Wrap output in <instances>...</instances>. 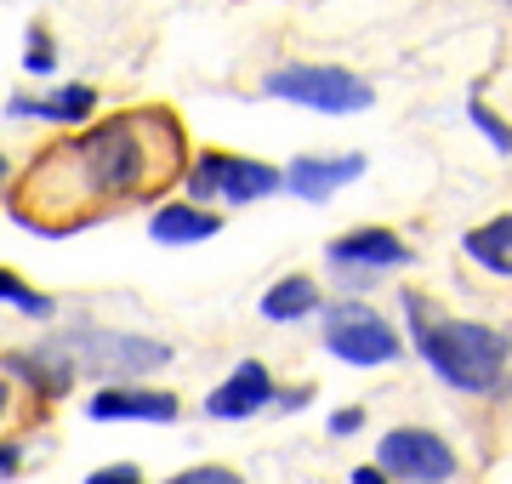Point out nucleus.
Listing matches in <instances>:
<instances>
[{"mask_svg": "<svg viewBox=\"0 0 512 484\" xmlns=\"http://www.w3.org/2000/svg\"><path fill=\"white\" fill-rule=\"evenodd\" d=\"M319 325H325V354H336L342 365L382 371V365L404 359V336L365 302H325Z\"/></svg>", "mask_w": 512, "mask_h": 484, "instance_id": "nucleus-5", "label": "nucleus"}, {"mask_svg": "<svg viewBox=\"0 0 512 484\" xmlns=\"http://www.w3.org/2000/svg\"><path fill=\"white\" fill-rule=\"evenodd\" d=\"M262 92L313 114H365L376 103V86L342 63H279L262 75Z\"/></svg>", "mask_w": 512, "mask_h": 484, "instance_id": "nucleus-4", "label": "nucleus"}, {"mask_svg": "<svg viewBox=\"0 0 512 484\" xmlns=\"http://www.w3.org/2000/svg\"><path fill=\"white\" fill-rule=\"evenodd\" d=\"M348 484H393V479H387L382 467L370 462V467H353V473H348Z\"/></svg>", "mask_w": 512, "mask_h": 484, "instance_id": "nucleus-23", "label": "nucleus"}, {"mask_svg": "<svg viewBox=\"0 0 512 484\" xmlns=\"http://www.w3.org/2000/svg\"><path fill=\"white\" fill-rule=\"evenodd\" d=\"M52 348H63L74 359V371H92L109 388L143 382V376L171 365V342L137 336V331H109V325H69V331L52 336Z\"/></svg>", "mask_w": 512, "mask_h": 484, "instance_id": "nucleus-3", "label": "nucleus"}, {"mask_svg": "<svg viewBox=\"0 0 512 484\" xmlns=\"http://www.w3.org/2000/svg\"><path fill=\"white\" fill-rule=\"evenodd\" d=\"M376 467L393 484H450L461 473L456 445L433 428H387L376 445Z\"/></svg>", "mask_w": 512, "mask_h": 484, "instance_id": "nucleus-7", "label": "nucleus"}, {"mask_svg": "<svg viewBox=\"0 0 512 484\" xmlns=\"http://www.w3.org/2000/svg\"><path fill=\"white\" fill-rule=\"evenodd\" d=\"M359 428H365V405H342L330 416V439H353Z\"/></svg>", "mask_w": 512, "mask_h": 484, "instance_id": "nucleus-22", "label": "nucleus"}, {"mask_svg": "<svg viewBox=\"0 0 512 484\" xmlns=\"http://www.w3.org/2000/svg\"><path fill=\"white\" fill-rule=\"evenodd\" d=\"M6 171H12V166H6V154H0V188H6Z\"/></svg>", "mask_w": 512, "mask_h": 484, "instance_id": "nucleus-27", "label": "nucleus"}, {"mask_svg": "<svg viewBox=\"0 0 512 484\" xmlns=\"http://www.w3.org/2000/svg\"><path fill=\"white\" fill-rule=\"evenodd\" d=\"M0 302H6V308H18V314H29V319H52L57 314V302L40 297L35 285H23L18 274H0Z\"/></svg>", "mask_w": 512, "mask_h": 484, "instance_id": "nucleus-17", "label": "nucleus"}, {"mask_svg": "<svg viewBox=\"0 0 512 484\" xmlns=\"http://www.w3.org/2000/svg\"><path fill=\"white\" fill-rule=\"evenodd\" d=\"M188 188V205H205V200H228V205H256L285 188V171H274L268 160H251V154H200L194 171L183 177Z\"/></svg>", "mask_w": 512, "mask_h": 484, "instance_id": "nucleus-6", "label": "nucleus"}, {"mask_svg": "<svg viewBox=\"0 0 512 484\" xmlns=\"http://www.w3.org/2000/svg\"><path fill=\"white\" fill-rule=\"evenodd\" d=\"M467 120L478 126V137H484V143H490L495 154H512V126H507V120H501V114H495L478 92L467 97Z\"/></svg>", "mask_w": 512, "mask_h": 484, "instance_id": "nucleus-18", "label": "nucleus"}, {"mask_svg": "<svg viewBox=\"0 0 512 484\" xmlns=\"http://www.w3.org/2000/svg\"><path fill=\"white\" fill-rule=\"evenodd\" d=\"M0 371L23 376L40 399H63V393L74 388V376H80V371H74V359L63 354V348H18V354L0 359Z\"/></svg>", "mask_w": 512, "mask_h": 484, "instance_id": "nucleus-12", "label": "nucleus"}, {"mask_svg": "<svg viewBox=\"0 0 512 484\" xmlns=\"http://www.w3.org/2000/svg\"><path fill=\"white\" fill-rule=\"evenodd\" d=\"M370 171L365 154H296L291 166H285V188H291L296 200H308V205H325L336 188H348L359 183Z\"/></svg>", "mask_w": 512, "mask_h": 484, "instance_id": "nucleus-10", "label": "nucleus"}, {"mask_svg": "<svg viewBox=\"0 0 512 484\" xmlns=\"http://www.w3.org/2000/svg\"><path fill=\"white\" fill-rule=\"evenodd\" d=\"M256 308H262V319H274V325H296V319H308V314H325V291H319L313 274H285V280H274L262 291Z\"/></svg>", "mask_w": 512, "mask_h": 484, "instance_id": "nucleus-13", "label": "nucleus"}, {"mask_svg": "<svg viewBox=\"0 0 512 484\" xmlns=\"http://www.w3.org/2000/svg\"><path fill=\"white\" fill-rule=\"evenodd\" d=\"M177 393L165 388H143V382H126V388H97L86 399V416L92 422H177Z\"/></svg>", "mask_w": 512, "mask_h": 484, "instance_id": "nucleus-11", "label": "nucleus"}, {"mask_svg": "<svg viewBox=\"0 0 512 484\" xmlns=\"http://www.w3.org/2000/svg\"><path fill=\"white\" fill-rule=\"evenodd\" d=\"M404 319H410V342L427 359V371L439 376L450 393L467 399H490L507 388V365H512V342L495 325L478 319H456V314H433L427 297H404Z\"/></svg>", "mask_w": 512, "mask_h": 484, "instance_id": "nucleus-2", "label": "nucleus"}, {"mask_svg": "<svg viewBox=\"0 0 512 484\" xmlns=\"http://www.w3.org/2000/svg\"><path fill=\"white\" fill-rule=\"evenodd\" d=\"M6 410H12V388H6V376H0V422H6Z\"/></svg>", "mask_w": 512, "mask_h": 484, "instance_id": "nucleus-26", "label": "nucleus"}, {"mask_svg": "<svg viewBox=\"0 0 512 484\" xmlns=\"http://www.w3.org/2000/svg\"><path fill=\"white\" fill-rule=\"evenodd\" d=\"M18 467H23V450L18 445H0V479H12Z\"/></svg>", "mask_w": 512, "mask_h": 484, "instance_id": "nucleus-24", "label": "nucleus"}, {"mask_svg": "<svg viewBox=\"0 0 512 484\" xmlns=\"http://www.w3.org/2000/svg\"><path fill=\"white\" fill-rule=\"evenodd\" d=\"M461 245H467V257H473L484 274H512V211H501V217H490L484 228H473Z\"/></svg>", "mask_w": 512, "mask_h": 484, "instance_id": "nucleus-16", "label": "nucleus"}, {"mask_svg": "<svg viewBox=\"0 0 512 484\" xmlns=\"http://www.w3.org/2000/svg\"><path fill=\"white\" fill-rule=\"evenodd\" d=\"M92 86H63L57 97H12L6 114L12 120H52V126H80L86 114H92Z\"/></svg>", "mask_w": 512, "mask_h": 484, "instance_id": "nucleus-15", "label": "nucleus"}, {"mask_svg": "<svg viewBox=\"0 0 512 484\" xmlns=\"http://www.w3.org/2000/svg\"><path fill=\"white\" fill-rule=\"evenodd\" d=\"M23 69H29V75H52L57 69V46L52 40H46V29H29V52H23Z\"/></svg>", "mask_w": 512, "mask_h": 484, "instance_id": "nucleus-19", "label": "nucleus"}, {"mask_svg": "<svg viewBox=\"0 0 512 484\" xmlns=\"http://www.w3.org/2000/svg\"><path fill=\"white\" fill-rule=\"evenodd\" d=\"M274 376H268V365H256V359H239L234 371H228V382H217V388L205 393V416L211 422H245V416H256V410L274 405Z\"/></svg>", "mask_w": 512, "mask_h": 484, "instance_id": "nucleus-9", "label": "nucleus"}, {"mask_svg": "<svg viewBox=\"0 0 512 484\" xmlns=\"http://www.w3.org/2000/svg\"><path fill=\"white\" fill-rule=\"evenodd\" d=\"M86 484H148V479L137 462H109V467H97V473H86Z\"/></svg>", "mask_w": 512, "mask_h": 484, "instance_id": "nucleus-21", "label": "nucleus"}, {"mask_svg": "<svg viewBox=\"0 0 512 484\" xmlns=\"http://www.w3.org/2000/svg\"><path fill=\"white\" fill-rule=\"evenodd\" d=\"M274 399H279V410H302L313 399V388H291V393H274Z\"/></svg>", "mask_w": 512, "mask_h": 484, "instance_id": "nucleus-25", "label": "nucleus"}, {"mask_svg": "<svg viewBox=\"0 0 512 484\" xmlns=\"http://www.w3.org/2000/svg\"><path fill=\"white\" fill-rule=\"evenodd\" d=\"M325 262L336 274H393L404 262H416V251H410L393 228L359 223V228H348V234H336V240L325 245Z\"/></svg>", "mask_w": 512, "mask_h": 484, "instance_id": "nucleus-8", "label": "nucleus"}, {"mask_svg": "<svg viewBox=\"0 0 512 484\" xmlns=\"http://www.w3.org/2000/svg\"><path fill=\"white\" fill-rule=\"evenodd\" d=\"M165 484H245L234 473V467H222V462H200V467H183V473H171Z\"/></svg>", "mask_w": 512, "mask_h": 484, "instance_id": "nucleus-20", "label": "nucleus"}, {"mask_svg": "<svg viewBox=\"0 0 512 484\" xmlns=\"http://www.w3.org/2000/svg\"><path fill=\"white\" fill-rule=\"evenodd\" d=\"M148 234L160 245H200L211 234H222V217L211 205H160L154 217H148Z\"/></svg>", "mask_w": 512, "mask_h": 484, "instance_id": "nucleus-14", "label": "nucleus"}, {"mask_svg": "<svg viewBox=\"0 0 512 484\" xmlns=\"http://www.w3.org/2000/svg\"><path fill=\"white\" fill-rule=\"evenodd\" d=\"M177 171H183V126H171L165 109H143V114H114L92 131H74L69 143L40 154L23 194L52 188L57 211H80V205L148 200Z\"/></svg>", "mask_w": 512, "mask_h": 484, "instance_id": "nucleus-1", "label": "nucleus"}]
</instances>
